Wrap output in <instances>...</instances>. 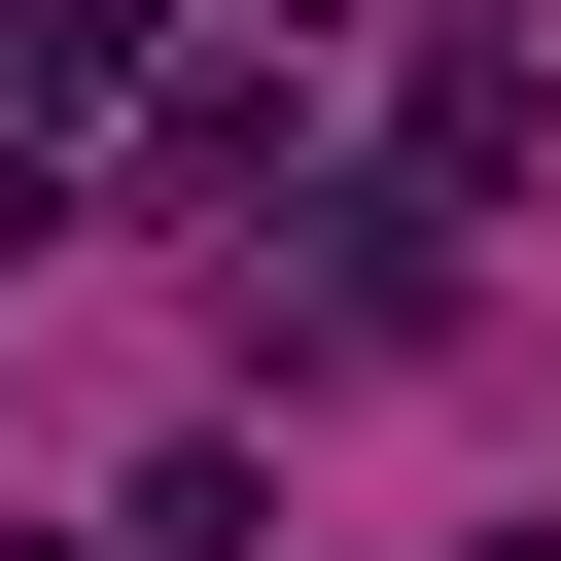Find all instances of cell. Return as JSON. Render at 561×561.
<instances>
[{
  "instance_id": "1",
  "label": "cell",
  "mask_w": 561,
  "mask_h": 561,
  "mask_svg": "<svg viewBox=\"0 0 561 561\" xmlns=\"http://www.w3.org/2000/svg\"><path fill=\"white\" fill-rule=\"evenodd\" d=\"M386 140H421V210H491V175H526V35H421V70H386Z\"/></svg>"
},
{
  "instance_id": "2",
  "label": "cell",
  "mask_w": 561,
  "mask_h": 561,
  "mask_svg": "<svg viewBox=\"0 0 561 561\" xmlns=\"http://www.w3.org/2000/svg\"><path fill=\"white\" fill-rule=\"evenodd\" d=\"M35 245H70V140H35V105H0V280H35Z\"/></svg>"
}]
</instances>
